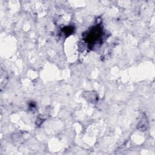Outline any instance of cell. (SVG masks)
<instances>
[{"label": "cell", "mask_w": 155, "mask_h": 155, "mask_svg": "<svg viewBox=\"0 0 155 155\" xmlns=\"http://www.w3.org/2000/svg\"><path fill=\"white\" fill-rule=\"evenodd\" d=\"M102 33V30L100 26H96L93 27L90 32L87 35L86 38H85L89 43V44H94V43H96V41H97L99 38H101Z\"/></svg>", "instance_id": "1"}]
</instances>
